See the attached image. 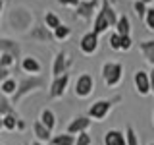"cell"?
<instances>
[{
  "mask_svg": "<svg viewBox=\"0 0 154 145\" xmlns=\"http://www.w3.org/2000/svg\"><path fill=\"white\" fill-rule=\"evenodd\" d=\"M125 143L127 145H139V139H137V132L133 130V126H125Z\"/></svg>",
  "mask_w": 154,
  "mask_h": 145,
  "instance_id": "83f0119b",
  "label": "cell"
},
{
  "mask_svg": "<svg viewBox=\"0 0 154 145\" xmlns=\"http://www.w3.org/2000/svg\"><path fill=\"white\" fill-rule=\"evenodd\" d=\"M110 48L112 50H122V37L118 33H112L110 35Z\"/></svg>",
  "mask_w": 154,
  "mask_h": 145,
  "instance_id": "1f68e13d",
  "label": "cell"
},
{
  "mask_svg": "<svg viewBox=\"0 0 154 145\" xmlns=\"http://www.w3.org/2000/svg\"><path fill=\"white\" fill-rule=\"evenodd\" d=\"M116 33L119 37H127L131 33V25H129V19L127 16H119L118 18V23H116Z\"/></svg>",
  "mask_w": 154,
  "mask_h": 145,
  "instance_id": "ffe728a7",
  "label": "cell"
},
{
  "mask_svg": "<svg viewBox=\"0 0 154 145\" xmlns=\"http://www.w3.org/2000/svg\"><path fill=\"white\" fill-rule=\"evenodd\" d=\"M67 83H69V74H67V72L54 77L52 83H50V89H48V97H50V99H60V97H64Z\"/></svg>",
  "mask_w": 154,
  "mask_h": 145,
  "instance_id": "52a82bcc",
  "label": "cell"
},
{
  "mask_svg": "<svg viewBox=\"0 0 154 145\" xmlns=\"http://www.w3.org/2000/svg\"><path fill=\"white\" fill-rule=\"evenodd\" d=\"M71 64H73V62L66 58V52H62V50H60V52L56 54L54 62H52V77H58V76L66 74L67 68H71Z\"/></svg>",
  "mask_w": 154,
  "mask_h": 145,
  "instance_id": "30bf717a",
  "label": "cell"
},
{
  "mask_svg": "<svg viewBox=\"0 0 154 145\" xmlns=\"http://www.w3.org/2000/svg\"><path fill=\"white\" fill-rule=\"evenodd\" d=\"M148 145H154V143H148Z\"/></svg>",
  "mask_w": 154,
  "mask_h": 145,
  "instance_id": "ee69618b",
  "label": "cell"
},
{
  "mask_svg": "<svg viewBox=\"0 0 154 145\" xmlns=\"http://www.w3.org/2000/svg\"><path fill=\"white\" fill-rule=\"evenodd\" d=\"M31 37L33 39H37V41H42V43H50L52 39V31L50 29H46V27H35L31 31Z\"/></svg>",
  "mask_w": 154,
  "mask_h": 145,
  "instance_id": "ac0fdd59",
  "label": "cell"
},
{
  "mask_svg": "<svg viewBox=\"0 0 154 145\" xmlns=\"http://www.w3.org/2000/svg\"><path fill=\"white\" fill-rule=\"evenodd\" d=\"M33 134H35V139H37V141H41V143L50 141V139H52V132H50V130H46L45 126L38 122V120L33 124Z\"/></svg>",
  "mask_w": 154,
  "mask_h": 145,
  "instance_id": "5bb4252c",
  "label": "cell"
},
{
  "mask_svg": "<svg viewBox=\"0 0 154 145\" xmlns=\"http://www.w3.org/2000/svg\"><path fill=\"white\" fill-rule=\"evenodd\" d=\"M133 83H135V89L141 97H146L150 95V79H148V72L144 70H137L133 76Z\"/></svg>",
  "mask_w": 154,
  "mask_h": 145,
  "instance_id": "ba28073f",
  "label": "cell"
},
{
  "mask_svg": "<svg viewBox=\"0 0 154 145\" xmlns=\"http://www.w3.org/2000/svg\"><path fill=\"white\" fill-rule=\"evenodd\" d=\"M31 145H42V143H41V141H37V139H35V141H33Z\"/></svg>",
  "mask_w": 154,
  "mask_h": 145,
  "instance_id": "ab89813d",
  "label": "cell"
},
{
  "mask_svg": "<svg viewBox=\"0 0 154 145\" xmlns=\"http://www.w3.org/2000/svg\"><path fill=\"white\" fill-rule=\"evenodd\" d=\"M38 122L45 126L46 130H50V132H52V130L56 128V122H58V120H56V114L52 112L50 108H45V110L41 112V118H38Z\"/></svg>",
  "mask_w": 154,
  "mask_h": 145,
  "instance_id": "2e32d148",
  "label": "cell"
},
{
  "mask_svg": "<svg viewBox=\"0 0 154 145\" xmlns=\"http://www.w3.org/2000/svg\"><path fill=\"white\" fill-rule=\"evenodd\" d=\"M152 122H154V116H152Z\"/></svg>",
  "mask_w": 154,
  "mask_h": 145,
  "instance_id": "7bdbcfd3",
  "label": "cell"
},
{
  "mask_svg": "<svg viewBox=\"0 0 154 145\" xmlns=\"http://www.w3.org/2000/svg\"><path fill=\"white\" fill-rule=\"evenodd\" d=\"M102 77H104L106 87L119 85L122 83V77H123V66L119 62H106L102 66Z\"/></svg>",
  "mask_w": 154,
  "mask_h": 145,
  "instance_id": "277c9868",
  "label": "cell"
},
{
  "mask_svg": "<svg viewBox=\"0 0 154 145\" xmlns=\"http://www.w3.org/2000/svg\"><path fill=\"white\" fill-rule=\"evenodd\" d=\"M133 47V39L131 37H122V50H129V48Z\"/></svg>",
  "mask_w": 154,
  "mask_h": 145,
  "instance_id": "836d02e7",
  "label": "cell"
},
{
  "mask_svg": "<svg viewBox=\"0 0 154 145\" xmlns=\"http://www.w3.org/2000/svg\"><path fill=\"white\" fill-rule=\"evenodd\" d=\"M119 101H122V95H116V97H112V99H100V101H96V103H93V105L89 106L87 116H89L91 120H98V122H102L106 116L110 114V110L114 108V105L119 103Z\"/></svg>",
  "mask_w": 154,
  "mask_h": 145,
  "instance_id": "7a4b0ae2",
  "label": "cell"
},
{
  "mask_svg": "<svg viewBox=\"0 0 154 145\" xmlns=\"http://www.w3.org/2000/svg\"><path fill=\"white\" fill-rule=\"evenodd\" d=\"M58 2H60V4H66V6H79V2H81V0H58Z\"/></svg>",
  "mask_w": 154,
  "mask_h": 145,
  "instance_id": "d590c367",
  "label": "cell"
},
{
  "mask_svg": "<svg viewBox=\"0 0 154 145\" xmlns=\"http://www.w3.org/2000/svg\"><path fill=\"white\" fill-rule=\"evenodd\" d=\"M45 23H46V29H50V31H54V29L60 25V18L56 16L54 12H48L45 16Z\"/></svg>",
  "mask_w": 154,
  "mask_h": 145,
  "instance_id": "4316f807",
  "label": "cell"
},
{
  "mask_svg": "<svg viewBox=\"0 0 154 145\" xmlns=\"http://www.w3.org/2000/svg\"><path fill=\"white\" fill-rule=\"evenodd\" d=\"M16 130H17V132H23V130H25V122H23L21 118L17 120V126H16Z\"/></svg>",
  "mask_w": 154,
  "mask_h": 145,
  "instance_id": "74e56055",
  "label": "cell"
},
{
  "mask_svg": "<svg viewBox=\"0 0 154 145\" xmlns=\"http://www.w3.org/2000/svg\"><path fill=\"white\" fill-rule=\"evenodd\" d=\"M16 89H17V81L14 79V77H8V79H4L2 83H0V91H2L6 97L14 95V93H16Z\"/></svg>",
  "mask_w": 154,
  "mask_h": 145,
  "instance_id": "603a6c76",
  "label": "cell"
},
{
  "mask_svg": "<svg viewBox=\"0 0 154 145\" xmlns=\"http://www.w3.org/2000/svg\"><path fill=\"white\" fill-rule=\"evenodd\" d=\"M96 6H98V0H81L79 6H77V16H79L81 19H91L94 14Z\"/></svg>",
  "mask_w": 154,
  "mask_h": 145,
  "instance_id": "8fae6325",
  "label": "cell"
},
{
  "mask_svg": "<svg viewBox=\"0 0 154 145\" xmlns=\"http://www.w3.org/2000/svg\"><path fill=\"white\" fill-rule=\"evenodd\" d=\"M148 79H150V93L154 95V68L148 72Z\"/></svg>",
  "mask_w": 154,
  "mask_h": 145,
  "instance_id": "8d00e7d4",
  "label": "cell"
},
{
  "mask_svg": "<svg viewBox=\"0 0 154 145\" xmlns=\"http://www.w3.org/2000/svg\"><path fill=\"white\" fill-rule=\"evenodd\" d=\"M69 35H71V27L62 25V23H60V25H58V27L54 29V31H52V37L58 39V41H64V39H67Z\"/></svg>",
  "mask_w": 154,
  "mask_h": 145,
  "instance_id": "484cf974",
  "label": "cell"
},
{
  "mask_svg": "<svg viewBox=\"0 0 154 145\" xmlns=\"http://www.w3.org/2000/svg\"><path fill=\"white\" fill-rule=\"evenodd\" d=\"M108 21H106V18L102 16V12H98V16H96L94 19V25H93V33H96V35H102V33L108 29Z\"/></svg>",
  "mask_w": 154,
  "mask_h": 145,
  "instance_id": "cb8c5ba5",
  "label": "cell"
},
{
  "mask_svg": "<svg viewBox=\"0 0 154 145\" xmlns=\"http://www.w3.org/2000/svg\"><path fill=\"white\" fill-rule=\"evenodd\" d=\"M6 114H16V110H14V105L10 103V99L0 91V118Z\"/></svg>",
  "mask_w": 154,
  "mask_h": 145,
  "instance_id": "7402d4cb",
  "label": "cell"
},
{
  "mask_svg": "<svg viewBox=\"0 0 154 145\" xmlns=\"http://www.w3.org/2000/svg\"><path fill=\"white\" fill-rule=\"evenodd\" d=\"M21 68L27 72V74H37V72H41V64H38L37 58L33 56H25L21 60Z\"/></svg>",
  "mask_w": 154,
  "mask_h": 145,
  "instance_id": "e0dca14e",
  "label": "cell"
},
{
  "mask_svg": "<svg viewBox=\"0 0 154 145\" xmlns=\"http://www.w3.org/2000/svg\"><path fill=\"white\" fill-rule=\"evenodd\" d=\"M79 48H81L83 54H94L96 48H98V35L93 33V31L85 33V35L81 37V41H79Z\"/></svg>",
  "mask_w": 154,
  "mask_h": 145,
  "instance_id": "9c48e42d",
  "label": "cell"
},
{
  "mask_svg": "<svg viewBox=\"0 0 154 145\" xmlns=\"http://www.w3.org/2000/svg\"><path fill=\"white\" fill-rule=\"evenodd\" d=\"M17 120H19L17 114H6V116H2V128L8 130V132H16Z\"/></svg>",
  "mask_w": 154,
  "mask_h": 145,
  "instance_id": "d4e9b609",
  "label": "cell"
},
{
  "mask_svg": "<svg viewBox=\"0 0 154 145\" xmlns=\"http://www.w3.org/2000/svg\"><path fill=\"white\" fill-rule=\"evenodd\" d=\"M4 8V2H2V0H0V10H2Z\"/></svg>",
  "mask_w": 154,
  "mask_h": 145,
  "instance_id": "60d3db41",
  "label": "cell"
},
{
  "mask_svg": "<svg viewBox=\"0 0 154 145\" xmlns=\"http://www.w3.org/2000/svg\"><path fill=\"white\" fill-rule=\"evenodd\" d=\"M144 21H146V27L154 31V8H146V14H144Z\"/></svg>",
  "mask_w": 154,
  "mask_h": 145,
  "instance_id": "d6a6232c",
  "label": "cell"
},
{
  "mask_svg": "<svg viewBox=\"0 0 154 145\" xmlns=\"http://www.w3.org/2000/svg\"><path fill=\"white\" fill-rule=\"evenodd\" d=\"M102 16L106 18V21H108L110 27H116V23H118V14H116V10L112 8V4H110V0H102Z\"/></svg>",
  "mask_w": 154,
  "mask_h": 145,
  "instance_id": "4fadbf2b",
  "label": "cell"
},
{
  "mask_svg": "<svg viewBox=\"0 0 154 145\" xmlns=\"http://www.w3.org/2000/svg\"><path fill=\"white\" fill-rule=\"evenodd\" d=\"M104 145H127L125 134H122L119 130H108L104 134Z\"/></svg>",
  "mask_w": 154,
  "mask_h": 145,
  "instance_id": "7c38bea8",
  "label": "cell"
},
{
  "mask_svg": "<svg viewBox=\"0 0 154 145\" xmlns=\"http://www.w3.org/2000/svg\"><path fill=\"white\" fill-rule=\"evenodd\" d=\"M31 23H33V18L27 8H14L8 14V25L14 31H27L31 27Z\"/></svg>",
  "mask_w": 154,
  "mask_h": 145,
  "instance_id": "3957f363",
  "label": "cell"
},
{
  "mask_svg": "<svg viewBox=\"0 0 154 145\" xmlns=\"http://www.w3.org/2000/svg\"><path fill=\"white\" fill-rule=\"evenodd\" d=\"M42 85H45V79H42L41 76H27V77H23V79L17 83L16 93L12 95V105H19V101H23L27 95L35 93V91L41 89Z\"/></svg>",
  "mask_w": 154,
  "mask_h": 145,
  "instance_id": "6da1fadb",
  "label": "cell"
},
{
  "mask_svg": "<svg viewBox=\"0 0 154 145\" xmlns=\"http://www.w3.org/2000/svg\"><path fill=\"white\" fill-rule=\"evenodd\" d=\"M0 145H2V141H0Z\"/></svg>",
  "mask_w": 154,
  "mask_h": 145,
  "instance_id": "f6af8a7d",
  "label": "cell"
},
{
  "mask_svg": "<svg viewBox=\"0 0 154 145\" xmlns=\"http://www.w3.org/2000/svg\"><path fill=\"white\" fill-rule=\"evenodd\" d=\"M14 62H16V58L12 54H8V52H2V54H0V68H12Z\"/></svg>",
  "mask_w": 154,
  "mask_h": 145,
  "instance_id": "f546056e",
  "label": "cell"
},
{
  "mask_svg": "<svg viewBox=\"0 0 154 145\" xmlns=\"http://www.w3.org/2000/svg\"><path fill=\"white\" fill-rule=\"evenodd\" d=\"M133 8H135V14H137L139 19H144V14H146V4L143 0H135L133 2Z\"/></svg>",
  "mask_w": 154,
  "mask_h": 145,
  "instance_id": "f1b7e54d",
  "label": "cell"
},
{
  "mask_svg": "<svg viewBox=\"0 0 154 145\" xmlns=\"http://www.w3.org/2000/svg\"><path fill=\"white\" fill-rule=\"evenodd\" d=\"M139 48H141L144 58H146V60L152 64V68H154V41H141L139 43Z\"/></svg>",
  "mask_w": 154,
  "mask_h": 145,
  "instance_id": "d6986e66",
  "label": "cell"
},
{
  "mask_svg": "<svg viewBox=\"0 0 154 145\" xmlns=\"http://www.w3.org/2000/svg\"><path fill=\"white\" fill-rule=\"evenodd\" d=\"M0 130H2V118H0Z\"/></svg>",
  "mask_w": 154,
  "mask_h": 145,
  "instance_id": "b9f144b4",
  "label": "cell"
},
{
  "mask_svg": "<svg viewBox=\"0 0 154 145\" xmlns=\"http://www.w3.org/2000/svg\"><path fill=\"white\" fill-rule=\"evenodd\" d=\"M48 143H50V145H73V143H75V135L64 132V134L54 135V137H52Z\"/></svg>",
  "mask_w": 154,
  "mask_h": 145,
  "instance_id": "44dd1931",
  "label": "cell"
},
{
  "mask_svg": "<svg viewBox=\"0 0 154 145\" xmlns=\"http://www.w3.org/2000/svg\"><path fill=\"white\" fill-rule=\"evenodd\" d=\"M91 124H93V120H91L87 114H79V116H75V118L71 120L69 124H67L66 132H67V134H71V135H79V134L89 132Z\"/></svg>",
  "mask_w": 154,
  "mask_h": 145,
  "instance_id": "8992f818",
  "label": "cell"
},
{
  "mask_svg": "<svg viewBox=\"0 0 154 145\" xmlns=\"http://www.w3.org/2000/svg\"><path fill=\"white\" fill-rule=\"evenodd\" d=\"M143 2H144V4H146V6H148V4H152L154 0H143Z\"/></svg>",
  "mask_w": 154,
  "mask_h": 145,
  "instance_id": "f35d334b",
  "label": "cell"
},
{
  "mask_svg": "<svg viewBox=\"0 0 154 145\" xmlns=\"http://www.w3.org/2000/svg\"><path fill=\"white\" fill-rule=\"evenodd\" d=\"M0 50L12 54L14 58H19V45L16 41H12V39H2L0 37Z\"/></svg>",
  "mask_w": 154,
  "mask_h": 145,
  "instance_id": "9a60e30c",
  "label": "cell"
},
{
  "mask_svg": "<svg viewBox=\"0 0 154 145\" xmlns=\"http://www.w3.org/2000/svg\"><path fill=\"white\" fill-rule=\"evenodd\" d=\"M73 145H93V137L89 135V132L79 134V135H75V143Z\"/></svg>",
  "mask_w": 154,
  "mask_h": 145,
  "instance_id": "4dcf8cb0",
  "label": "cell"
},
{
  "mask_svg": "<svg viewBox=\"0 0 154 145\" xmlns=\"http://www.w3.org/2000/svg\"><path fill=\"white\" fill-rule=\"evenodd\" d=\"M10 77V68H0V83Z\"/></svg>",
  "mask_w": 154,
  "mask_h": 145,
  "instance_id": "e575fe53",
  "label": "cell"
},
{
  "mask_svg": "<svg viewBox=\"0 0 154 145\" xmlns=\"http://www.w3.org/2000/svg\"><path fill=\"white\" fill-rule=\"evenodd\" d=\"M94 89V79L91 74H81L75 81V95L79 99H87Z\"/></svg>",
  "mask_w": 154,
  "mask_h": 145,
  "instance_id": "5b68a950",
  "label": "cell"
}]
</instances>
